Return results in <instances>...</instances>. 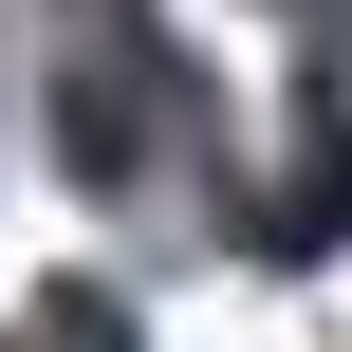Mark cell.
Returning a JSON list of instances; mask_svg holds the SVG:
<instances>
[{
    "mask_svg": "<svg viewBox=\"0 0 352 352\" xmlns=\"http://www.w3.org/2000/svg\"><path fill=\"white\" fill-rule=\"evenodd\" d=\"M56 19V56H37V130H56V167L93 186V204H167V186H204L223 223H241V130H223V74L167 37V0H37Z\"/></svg>",
    "mask_w": 352,
    "mask_h": 352,
    "instance_id": "obj_1",
    "label": "cell"
},
{
    "mask_svg": "<svg viewBox=\"0 0 352 352\" xmlns=\"http://www.w3.org/2000/svg\"><path fill=\"white\" fill-rule=\"evenodd\" d=\"M19 352H130V297H111V278H93V297H37Z\"/></svg>",
    "mask_w": 352,
    "mask_h": 352,
    "instance_id": "obj_2",
    "label": "cell"
}]
</instances>
